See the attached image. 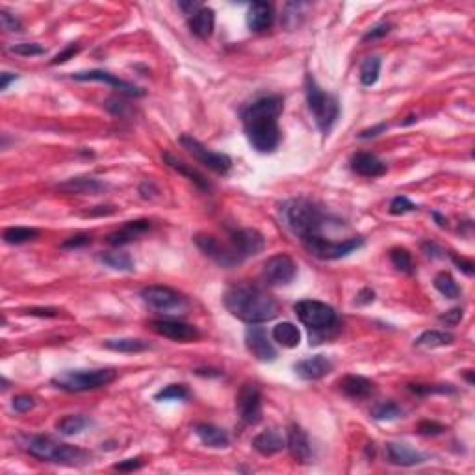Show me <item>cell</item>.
I'll list each match as a JSON object with an SVG mask.
<instances>
[{
    "label": "cell",
    "instance_id": "cell-1",
    "mask_svg": "<svg viewBox=\"0 0 475 475\" xmlns=\"http://www.w3.org/2000/svg\"><path fill=\"white\" fill-rule=\"evenodd\" d=\"M284 101L279 95H265L256 98L242 112L243 129L249 143L258 152H273L281 143L279 117Z\"/></svg>",
    "mask_w": 475,
    "mask_h": 475
},
{
    "label": "cell",
    "instance_id": "cell-2",
    "mask_svg": "<svg viewBox=\"0 0 475 475\" xmlns=\"http://www.w3.org/2000/svg\"><path fill=\"white\" fill-rule=\"evenodd\" d=\"M223 305L234 318L245 323L258 325L271 321L279 314V302L264 288L253 282H236L223 293Z\"/></svg>",
    "mask_w": 475,
    "mask_h": 475
},
{
    "label": "cell",
    "instance_id": "cell-3",
    "mask_svg": "<svg viewBox=\"0 0 475 475\" xmlns=\"http://www.w3.org/2000/svg\"><path fill=\"white\" fill-rule=\"evenodd\" d=\"M281 219L284 227L295 234L301 242L314 236H323L321 231L329 217L316 203L308 199H290L281 206Z\"/></svg>",
    "mask_w": 475,
    "mask_h": 475
},
{
    "label": "cell",
    "instance_id": "cell-4",
    "mask_svg": "<svg viewBox=\"0 0 475 475\" xmlns=\"http://www.w3.org/2000/svg\"><path fill=\"white\" fill-rule=\"evenodd\" d=\"M27 451L39 460L64 466H82L92 459V455L84 449L56 442L49 437H30L27 440Z\"/></svg>",
    "mask_w": 475,
    "mask_h": 475
},
{
    "label": "cell",
    "instance_id": "cell-5",
    "mask_svg": "<svg viewBox=\"0 0 475 475\" xmlns=\"http://www.w3.org/2000/svg\"><path fill=\"white\" fill-rule=\"evenodd\" d=\"M117 377L115 370L101 367V370H76V372L58 373L56 377L50 379L52 386L58 390L69 392V394H78V392H89V390L103 388L114 383Z\"/></svg>",
    "mask_w": 475,
    "mask_h": 475
},
{
    "label": "cell",
    "instance_id": "cell-6",
    "mask_svg": "<svg viewBox=\"0 0 475 475\" xmlns=\"http://www.w3.org/2000/svg\"><path fill=\"white\" fill-rule=\"evenodd\" d=\"M307 103L310 114L314 115V121L318 124V129L323 134H329L330 129L335 126L336 119L340 115V106L332 95L325 93L318 86V82L314 80L312 75L307 76Z\"/></svg>",
    "mask_w": 475,
    "mask_h": 475
},
{
    "label": "cell",
    "instance_id": "cell-7",
    "mask_svg": "<svg viewBox=\"0 0 475 475\" xmlns=\"http://www.w3.org/2000/svg\"><path fill=\"white\" fill-rule=\"evenodd\" d=\"M264 236L256 228H240V231H234L231 234V243L225 245L231 268L242 264L243 260L249 258V256H256V254L264 251Z\"/></svg>",
    "mask_w": 475,
    "mask_h": 475
},
{
    "label": "cell",
    "instance_id": "cell-8",
    "mask_svg": "<svg viewBox=\"0 0 475 475\" xmlns=\"http://www.w3.org/2000/svg\"><path fill=\"white\" fill-rule=\"evenodd\" d=\"M293 310H295L299 321L310 330H316V332H325L336 325L335 308L329 307L327 302L305 299V301L297 302Z\"/></svg>",
    "mask_w": 475,
    "mask_h": 475
},
{
    "label": "cell",
    "instance_id": "cell-9",
    "mask_svg": "<svg viewBox=\"0 0 475 475\" xmlns=\"http://www.w3.org/2000/svg\"><path fill=\"white\" fill-rule=\"evenodd\" d=\"M302 243H305L308 253L321 260L344 258V256L355 253L356 249H360L364 245L362 238H349V240H344V242H335V240H327L325 236L308 238Z\"/></svg>",
    "mask_w": 475,
    "mask_h": 475
},
{
    "label": "cell",
    "instance_id": "cell-10",
    "mask_svg": "<svg viewBox=\"0 0 475 475\" xmlns=\"http://www.w3.org/2000/svg\"><path fill=\"white\" fill-rule=\"evenodd\" d=\"M178 143H180V145H182L184 149H186V151H188L189 154L197 160V162L203 163L205 168H208L210 171H214V173L227 175L228 171H231V168H233V160H231L227 154L210 151L208 147L203 145L199 140H195V138H191V136H188V134L180 136Z\"/></svg>",
    "mask_w": 475,
    "mask_h": 475
},
{
    "label": "cell",
    "instance_id": "cell-11",
    "mask_svg": "<svg viewBox=\"0 0 475 475\" xmlns=\"http://www.w3.org/2000/svg\"><path fill=\"white\" fill-rule=\"evenodd\" d=\"M141 299L154 310L168 314H180L188 308L186 297L168 286H147L141 290Z\"/></svg>",
    "mask_w": 475,
    "mask_h": 475
},
{
    "label": "cell",
    "instance_id": "cell-12",
    "mask_svg": "<svg viewBox=\"0 0 475 475\" xmlns=\"http://www.w3.org/2000/svg\"><path fill=\"white\" fill-rule=\"evenodd\" d=\"M236 409L245 425H256L262 420V392L258 384L245 383L236 395Z\"/></svg>",
    "mask_w": 475,
    "mask_h": 475
},
{
    "label": "cell",
    "instance_id": "cell-13",
    "mask_svg": "<svg viewBox=\"0 0 475 475\" xmlns=\"http://www.w3.org/2000/svg\"><path fill=\"white\" fill-rule=\"evenodd\" d=\"M297 275V264L295 260L288 254H275L271 258L265 260L262 277L264 281L271 286H284L295 279Z\"/></svg>",
    "mask_w": 475,
    "mask_h": 475
},
{
    "label": "cell",
    "instance_id": "cell-14",
    "mask_svg": "<svg viewBox=\"0 0 475 475\" xmlns=\"http://www.w3.org/2000/svg\"><path fill=\"white\" fill-rule=\"evenodd\" d=\"M158 336H163L168 340L173 342H193L200 336L197 327L184 321H177V319H154L149 323Z\"/></svg>",
    "mask_w": 475,
    "mask_h": 475
},
{
    "label": "cell",
    "instance_id": "cell-15",
    "mask_svg": "<svg viewBox=\"0 0 475 475\" xmlns=\"http://www.w3.org/2000/svg\"><path fill=\"white\" fill-rule=\"evenodd\" d=\"M73 78L80 82H103V84H108V86L115 87L119 93L129 95V97H143V95H145V92H143L141 87L134 86V84H130V82L121 80V78H117L115 75H110L106 71L98 69L80 71V73H75Z\"/></svg>",
    "mask_w": 475,
    "mask_h": 475
},
{
    "label": "cell",
    "instance_id": "cell-16",
    "mask_svg": "<svg viewBox=\"0 0 475 475\" xmlns=\"http://www.w3.org/2000/svg\"><path fill=\"white\" fill-rule=\"evenodd\" d=\"M245 346L256 360L273 362L277 358V349L262 327H249L245 330Z\"/></svg>",
    "mask_w": 475,
    "mask_h": 475
},
{
    "label": "cell",
    "instance_id": "cell-17",
    "mask_svg": "<svg viewBox=\"0 0 475 475\" xmlns=\"http://www.w3.org/2000/svg\"><path fill=\"white\" fill-rule=\"evenodd\" d=\"M332 367H335V364H332L330 358H327L325 355H316L297 362L293 370L305 381H318V379H323L325 375H329L332 372Z\"/></svg>",
    "mask_w": 475,
    "mask_h": 475
},
{
    "label": "cell",
    "instance_id": "cell-18",
    "mask_svg": "<svg viewBox=\"0 0 475 475\" xmlns=\"http://www.w3.org/2000/svg\"><path fill=\"white\" fill-rule=\"evenodd\" d=\"M351 169L360 177L375 178L386 173V163L372 152H356L351 158Z\"/></svg>",
    "mask_w": 475,
    "mask_h": 475
},
{
    "label": "cell",
    "instance_id": "cell-19",
    "mask_svg": "<svg viewBox=\"0 0 475 475\" xmlns=\"http://www.w3.org/2000/svg\"><path fill=\"white\" fill-rule=\"evenodd\" d=\"M288 449L292 453L293 459L301 465H307L312 459V448H310V442H308L307 432L302 431L299 425H292L290 431H288Z\"/></svg>",
    "mask_w": 475,
    "mask_h": 475
},
{
    "label": "cell",
    "instance_id": "cell-20",
    "mask_svg": "<svg viewBox=\"0 0 475 475\" xmlns=\"http://www.w3.org/2000/svg\"><path fill=\"white\" fill-rule=\"evenodd\" d=\"M275 21V11L273 6L268 2H253L249 6L247 11V27L253 32H264L268 28H271Z\"/></svg>",
    "mask_w": 475,
    "mask_h": 475
},
{
    "label": "cell",
    "instance_id": "cell-21",
    "mask_svg": "<svg viewBox=\"0 0 475 475\" xmlns=\"http://www.w3.org/2000/svg\"><path fill=\"white\" fill-rule=\"evenodd\" d=\"M386 455H388L390 462L395 466H416L421 465V462H425L427 459L425 455L412 449L411 446L395 442L386 444Z\"/></svg>",
    "mask_w": 475,
    "mask_h": 475
},
{
    "label": "cell",
    "instance_id": "cell-22",
    "mask_svg": "<svg viewBox=\"0 0 475 475\" xmlns=\"http://www.w3.org/2000/svg\"><path fill=\"white\" fill-rule=\"evenodd\" d=\"M340 390L351 400H367L375 392V384L362 375H346L340 379Z\"/></svg>",
    "mask_w": 475,
    "mask_h": 475
},
{
    "label": "cell",
    "instance_id": "cell-23",
    "mask_svg": "<svg viewBox=\"0 0 475 475\" xmlns=\"http://www.w3.org/2000/svg\"><path fill=\"white\" fill-rule=\"evenodd\" d=\"M149 228H151V221H147V219L129 221L123 228H119V231L110 234L108 243L110 245H114V247H121V245H126V243H132L134 240H138V238L143 233H147Z\"/></svg>",
    "mask_w": 475,
    "mask_h": 475
},
{
    "label": "cell",
    "instance_id": "cell-24",
    "mask_svg": "<svg viewBox=\"0 0 475 475\" xmlns=\"http://www.w3.org/2000/svg\"><path fill=\"white\" fill-rule=\"evenodd\" d=\"M214 27H216V11L212 8H200L189 15V30L200 39H208L214 32Z\"/></svg>",
    "mask_w": 475,
    "mask_h": 475
},
{
    "label": "cell",
    "instance_id": "cell-25",
    "mask_svg": "<svg viewBox=\"0 0 475 475\" xmlns=\"http://www.w3.org/2000/svg\"><path fill=\"white\" fill-rule=\"evenodd\" d=\"M59 191L71 195H97L101 191L106 189V184L97 180V178H87V177H78L71 178L67 182L59 184Z\"/></svg>",
    "mask_w": 475,
    "mask_h": 475
},
{
    "label": "cell",
    "instance_id": "cell-26",
    "mask_svg": "<svg viewBox=\"0 0 475 475\" xmlns=\"http://www.w3.org/2000/svg\"><path fill=\"white\" fill-rule=\"evenodd\" d=\"M195 434L199 437V440L208 448L221 449L228 448L231 444V438H228L227 431L225 429H219V427L212 425V423H199L195 425Z\"/></svg>",
    "mask_w": 475,
    "mask_h": 475
},
{
    "label": "cell",
    "instance_id": "cell-27",
    "mask_svg": "<svg viewBox=\"0 0 475 475\" xmlns=\"http://www.w3.org/2000/svg\"><path fill=\"white\" fill-rule=\"evenodd\" d=\"M162 158H163V162L168 163L169 168L171 169H175L178 175H182V177H186L189 180V182H193L197 188H200V189H210V182L206 180L203 175L197 171V169H193V168H189L188 163H184L182 160H178V158H175L171 152H163L162 154Z\"/></svg>",
    "mask_w": 475,
    "mask_h": 475
},
{
    "label": "cell",
    "instance_id": "cell-28",
    "mask_svg": "<svg viewBox=\"0 0 475 475\" xmlns=\"http://www.w3.org/2000/svg\"><path fill=\"white\" fill-rule=\"evenodd\" d=\"M284 446H286L284 438L277 431H264L253 438V448L260 455H264V457H271V455L279 453V451H282Z\"/></svg>",
    "mask_w": 475,
    "mask_h": 475
},
{
    "label": "cell",
    "instance_id": "cell-29",
    "mask_svg": "<svg viewBox=\"0 0 475 475\" xmlns=\"http://www.w3.org/2000/svg\"><path fill=\"white\" fill-rule=\"evenodd\" d=\"M273 340L282 347L293 349L301 344V330L297 329V325L290 323V321H282V323L275 325L271 330Z\"/></svg>",
    "mask_w": 475,
    "mask_h": 475
},
{
    "label": "cell",
    "instance_id": "cell-30",
    "mask_svg": "<svg viewBox=\"0 0 475 475\" xmlns=\"http://www.w3.org/2000/svg\"><path fill=\"white\" fill-rule=\"evenodd\" d=\"M455 340V336L446 330H425L421 332L414 340L416 347H427V349H434V347L451 346Z\"/></svg>",
    "mask_w": 475,
    "mask_h": 475
},
{
    "label": "cell",
    "instance_id": "cell-31",
    "mask_svg": "<svg viewBox=\"0 0 475 475\" xmlns=\"http://www.w3.org/2000/svg\"><path fill=\"white\" fill-rule=\"evenodd\" d=\"M106 349L115 353H141L149 349V344L138 338H114V340H104L103 344Z\"/></svg>",
    "mask_w": 475,
    "mask_h": 475
},
{
    "label": "cell",
    "instance_id": "cell-32",
    "mask_svg": "<svg viewBox=\"0 0 475 475\" xmlns=\"http://www.w3.org/2000/svg\"><path fill=\"white\" fill-rule=\"evenodd\" d=\"M89 425V420L84 418L80 414H69L61 418V420L56 423V431L59 434H65V437H75L78 432H82L86 427Z\"/></svg>",
    "mask_w": 475,
    "mask_h": 475
},
{
    "label": "cell",
    "instance_id": "cell-33",
    "mask_svg": "<svg viewBox=\"0 0 475 475\" xmlns=\"http://www.w3.org/2000/svg\"><path fill=\"white\" fill-rule=\"evenodd\" d=\"M36 238H39L38 228L10 227L4 231V242L11 243V245H21V243L32 242Z\"/></svg>",
    "mask_w": 475,
    "mask_h": 475
},
{
    "label": "cell",
    "instance_id": "cell-34",
    "mask_svg": "<svg viewBox=\"0 0 475 475\" xmlns=\"http://www.w3.org/2000/svg\"><path fill=\"white\" fill-rule=\"evenodd\" d=\"M434 288H437L438 292L442 293L444 297H448V299H459L460 297L459 284H457L453 277L449 275V273H446V271H442V273H438V275L434 277Z\"/></svg>",
    "mask_w": 475,
    "mask_h": 475
},
{
    "label": "cell",
    "instance_id": "cell-35",
    "mask_svg": "<svg viewBox=\"0 0 475 475\" xmlns=\"http://www.w3.org/2000/svg\"><path fill=\"white\" fill-rule=\"evenodd\" d=\"M101 262L108 265V268H112V270L134 271V262H132V258H130V254L121 253V251L103 254V256H101Z\"/></svg>",
    "mask_w": 475,
    "mask_h": 475
},
{
    "label": "cell",
    "instance_id": "cell-36",
    "mask_svg": "<svg viewBox=\"0 0 475 475\" xmlns=\"http://www.w3.org/2000/svg\"><path fill=\"white\" fill-rule=\"evenodd\" d=\"M379 75H381V59L375 58V56L364 59V64L360 67L362 86L372 87L379 80Z\"/></svg>",
    "mask_w": 475,
    "mask_h": 475
},
{
    "label": "cell",
    "instance_id": "cell-37",
    "mask_svg": "<svg viewBox=\"0 0 475 475\" xmlns=\"http://www.w3.org/2000/svg\"><path fill=\"white\" fill-rule=\"evenodd\" d=\"M403 416V409H401L397 403L394 401H386V403H379L372 409V418L381 421H390V420H397Z\"/></svg>",
    "mask_w": 475,
    "mask_h": 475
},
{
    "label": "cell",
    "instance_id": "cell-38",
    "mask_svg": "<svg viewBox=\"0 0 475 475\" xmlns=\"http://www.w3.org/2000/svg\"><path fill=\"white\" fill-rule=\"evenodd\" d=\"M390 260H392V264L397 268L400 271H403V273H414V262H412V256L411 253L407 251V249L403 247H395L390 251Z\"/></svg>",
    "mask_w": 475,
    "mask_h": 475
},
{
    "label": "cell",
    "instance_id": "cell-39",
    "mask_svg": "<svg viewBox=\"0 0 475 475\" xmlns=\"http://www.w3.org/2000/svg\"><path fill=\"white\" fill-rule=\"evenodd\" d=\"M409 390L418 395L431 394H453L455 388L449 384H409Z\"/></svg>",
    "mask_w": 475,
    "mask_h": 475
},
{
    "label": "cell",
    "instance_id": "cell-40",
    "mask_svg": "<svg viewBox=\"0 0 475 475\" xmlns=\"http://www.w3.org/2000/svg\"><path fill=\"white\" fill-rule=\"evenodd\" d=\"M189 397V390L184 386V384H169L162 392H158L156 400L158 401H168V400H188Z\"/></svg>",
    "mask_w": 475,
    "mask_h": 475
},
{
    "label": "cell",
    "instance_id": "cell-41",
    "mask_svg": "<svg viewBox=\"0 0 475 475\" xmlns=\"http://www.w3.org/2000/svg\"><path fill=\"white\" fill-rule=\"evenodd\" d=\"M416 208H418V206H416L411 199L403 197V195L395 197V199L390 203V214H392V216H405L409 212H414Z\"/></svg>",
    "mask_w": 475,
    "mask_h": 475
},
{
    "label": "cell",
    "instance_id": "cell-42",
    "mask_svg": "<svg viewBox=\"0 0 475 475\" xmlns=\"http://www.w3.org/2000/svg\"><path fill=\"white\" fill-rule=\"evenodd\" d=\"M11 52L19 56H41L45 54V47L38 43H19L11 47Z\"/></svg>",
    "mask_w": 475,
    "mask_h": 475
},
{
    "label": "cell",
    "instance_id": "cell-43",
    "mask_svg": "<svg viewBox=\"0 0 475 475\" xmlns=\"http://www.w3.org/2000/svg\"><path fill=\"white\" fill-rule=\"evenodd\" d=\"M0 24L6 32H21V21L15 15H11L8 10H0Z\"/></svg>",
    "mask_w": 475,
    "mask_h": 475
},
{
    "label": "cell",
    "instance_id": "cell-44",
    "mask_svg": "<svg viewBox=\"0 0 475 475\" xmlns=\"http://www.w3.org/2000/svg\"><path fill=\"white\" fill-rule=\"evenodd\" d=\"M416 431L420 432V434H425V437H434V434H442V432L446 431V427H444L442 423H438V421L425 420L418 423Z\"/></svg>",
    "mask_w": 475,
    "mask_h": 475
},
{
    "label": "cell",
    "instance_id": "cell-45",
    "mask_svg": "<svg viewBox=\"0 0 475 475\" xmlns=\"http://www.w3.org/2000/svg\"><path fill=\"white\" fill-rule=\"evenodd\" d=\"M106 110H108L110 114L117 115V117H126V115L130 114V106L124 101H119V98H110V101H106Z\"/></svg>",
    "mask_w": 475,
    "mask_h": 475
},
{
    "label": "cell",
    "instance_id": "cell-46",
    "mask_svg": "<svg viewBox=\"0 0 475 475\" xmlns=\"http://www.w3.org/2000/svg\"><path fill=\"white\" fill-rule=\"evenodd\" d=\"M390 30H392V24H386V22H383V24H377V27L372 28L370 32H366V36L362 38V41H364V43H367V41H375V39H381V38H384V36H388Z\"/></svg>",
    "mask_w": 475,
    "mask_h": 475
},
{
    "label": "cell",
    "instance_id": "cell-47",
    "mask_svg": "<svg viewBox=\"0 0 475 475\" xmlns=\"http://www.w3.org/2000/svg\"><path fill=\"white\" fill-rule=\"evenodd\" d=\"M34 405H36V401L30 395H17L13 400V409H15V412H21V414L32 411Z\"/></svg>",
    "mask_w": 475,
    "mask_h": 475
},
{
    "label": "cell",
    "instance_id": "cell-48",
    "mask_svg": "<svg viewBox=\"0 0 475 475\" xmlns=\"http://www.w3.org/2000/svg\"><path fill=\"white\" fill-rule=\"evenodd\" d=\"M87 243H92V236H87V234H78V236H71L67 242L61 243V249H78L87 245Z\"/></svg>",
    "mask_w": 475,
    "mask_h": 475
},
{
    "label": "cell",
    "instance_id": "cell-49",
    "mask_svg": "<svg viewBox=\"0 0 475 475\" xmlns=\"http://www.w3.org/2000/svg\"><path fill=\"white\" fill-rule=\"evenodd\" d=\"M440 321L446 325H449V327H453V325L460 323V319H462V308H451V310H448L446 314H442L440 316Z\"/></svg>",
    "mask_w": 475,
    "mask_h": 475
},
{
    "label": "cell",
    "instance_id": "cell-50",
    "mask_svg": "<svg viewBox=\"0 0 475 475\" xmlns=\"http://www.w3.org/2000/svg\"><path fill=\"white\" fill-rule=\"evenodd\" d=\"M78 52H80V45H69V47H67V49H65V50H61V52H59V54L56 56V58L52 59L50 64H52V65L65 64L67 59L73 58V56L78 54Z\"/></svg>",
    "mask_w": 475,
    "mask_h": 475
},
{
    "label": "cell",
    "instance_id": "cell-51",
    "mask_svg": "<svg viewBox=\"0 0 475 475\" xmlns=\"http://www.w3.org/2000/svg\"><path fill=\"white\" fill-rule=\"evenodd\" d=\"M141 465H143L141 459H126V460H123V462L115 465L114 468L119 472H134V470H140Z\"/></svg>",
    "mask_w": 475,
    "mask_h": 475
},
{
    "label": "cell",
    "instance_id": "cell-52",
    "mask_svg": "<svg viewBox=\"0 0 475 475\" xmlns=\"http://www.w3.org/2000/svg\"><path fill=\"white\" fill-rule=\"evenodd\" d=\"M455 262V265H459L460 271H465L466 275H474L475 273V264L472 262V260H466V258H459V256H451Z\"/></svg>",
    "mask_w": 475,
    "mask_h": 475
},
{
    "label": "cell",
    "instance_id": "cell-53",
    "mask_svg": "<svg viewBox=\"0 0 475 475\" xmlns=\"http://www.w3.org/2000/svg\"><path fill=\"white\" fill-rule=\"evenodd\" d=\"M27 314L30 316H38V318H56L58 310L56 308H28Z\"/></svg>",
    "mask_w": 475,
    "mask_h": 475
},
{
    "label": "cell",
    "instance_id": "cell-54",
    "mask_svg": "<svg viewBox=\"0 0 475 475\" xmlns=\"http://www.w3.org/2000/svg\"><path fill=\"white\" fill-rule=\"evenodd\" d=\"M384 130H386V124H377V126H373V129L362 130L360 134H358V138H360V140H370V138H375V136H379L381 132H384Z\"/></svg>",
    "mask_w": 475,
    "mask_h": 475
},
{
    "label": "cell",
    "instance_id": "cell-55",
    "mask_svg": "<svg viewBox=\"0 0 475 475\" xmlns=\"http://www.w3.org/2000/svg\"><path fill=\"white\" fill-rule=\"evenodd\" d=\"M15 80H17V75H11V73H2V75H0V89L6 92L11 82H15Z\"/></svg>",
    "mask_w": 475,
    "mask_h": 475
},
{
    "label": "cell",
    "instance_id": "cell-56",
    "mask_svg": "<svg viewBox=\"0 0 475 475\" xmlns=\"http://www.w3.org/2000/svg\"><path fill=\"white\" fill-rule=\"evenodd\" d=\"M432 216H434V219H437L438 225H440V227H446V219H444V217L440 216V214H438V212H434V214H432Z\"/></svg>",
    "mask_w": 475,
    "mask_h": 475
},
{
    "label": "cell",
    "instance_id": "cell-57",
    "mask_svg": "<svg viewBox=\"0 0 475 475\" xmlns=\"http://www.w3.org/2000/svg\"><path fill=\"white\" fill-rule=\"evenodd\" d=\"M2 390H8V381L4 377H2Z\"/></svg>",
    "mask_w": 475,
    "mask_h": 475
}]
</instances>
